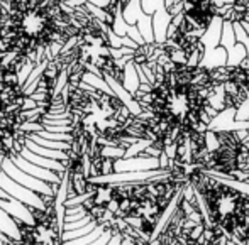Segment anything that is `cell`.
Returning <instances> with one entry per match:
<instances>
[{
	"mask_svg": "<svg viewBox=\"0 0 249 245\" xmlns=\"http://www.w3.org/2000/svg\"><path fill=\"white\" fill-rule=\"evenodd\" d=\"M112 237H114V227H107V230H105V232L102 233L99 239L93 240V242L89 244V245H107L108 242H110Z\"/></svg>",
	"mask_w": 249,
	"mask_h": 245,
	"instance_id": "cell-11",
	"label": "cell"
},
{
	"mask_svg": "<svg viewBox=\"0 0 249 245\" xmlns=\"http://www.w3.org/2000/svg\"><path fill=\"white\" fill-rule=\"evenodd\" d=\"M97 225H99V222L97 220H92V222L89 223V225L82 227V229H75V230H70V232H65L61 235V242H66V240H75V239H80V237L87 235V233L93 232V230L97 229Z\"/></svg>",
	"mask_w": 249,
	"mask_h": 245,
	"instance_id": "cell-10",
	"label": "cell"
},
{
	"mask_svg": "<svg viewBox=\"0 0 249 245\" xmlns=\"http://www.w3.org/2000/svg\"><path fill=\"white\" fill-rule=\"evenodd\" d=\"M114 161L115 159H108V157H104V163H102V167H100V174L115 173V169H114Z\"/></svg>",
	"mask_w": 249,
	"mask_h": 245,
	"instance_id": "cell-12",
	"label": "cell"
},
{
	"mask_svg": "<svg viewBox=\"0 0 249 245\" xmlns=\"http://www.w3.org/2000/svg\"><path fill=\"white\" fill-rule=\"evenodd\" d=\"M0 232H3L7 237H10L16 242H24V235L19 222L14 216H10V213H7L2 206H0Z\"/></svg>",
	"mask_w": 249,
	"mask_h": 245,
	"instance_id": "cell-7",
	"label": "cell"
},
{
	"mask_svg": "<svg viewBox=\"0 0 249 245\" xmlns=\"http://www.w3.org/2000/svg\"><path fill=\"white\" fill-rule=\"evenodd\" d=\"M7 156H9L10 159H12L14 163H16L17 166L20 167V169L26 171V173H29L31 176L39 178V180L48 181V183H53V184H59V183H61V176H59L58 173H54V171L46 169V167H41V166H37V164L31 163V161H27L26 157H22L20 154H17L16 150H10Z\"/></svg>",
	"mask_w": 249,
	"mask_h": 245,
	"instance_id": "cell-4",
	"label": "cell"
},
{
	"mask_svg": "<svg viewBox=\"0 0 249 245\" xmlns=\"http://www.w3.org/2000/svg\"><path fill=\"white\" fill-rule=\"evenodd\" d=\"M124 235V239H122L121 245H136V239L132 235H129V233H122Z\"/></svg>",
	"mask_w": 249,
	"mask_h": 245,
	"instance_id": "cell-14",
	"label": "cell"
},
{
	"mask_svg": "<svg viewBox=\"0 0 249 245\" xmlns=\"http://www.w3.org/2000/svg\"><path fill=\"white\" fill-rule=\"evenodd\" d=\"M26 146L29 147L31 150H34V152H36V154H39V156L51 157V159H58V161L68 159V152H66V150L50 149V147L39 146V144H36V142H34V141H31L29 137H26Z\"/></svg>",
	"mask_w": 249,
	"mask_h": 245,
	"instance_id": "cell-8",
	"label": "cell"
},
{
	"mask_svg": "<svg viewBox=\"0 0 249 245\" xmlns=\"http://www.w3.org/2000/svg\"><path fill=\"white\" fill-rule=\"evenodd\" d=\"M0 169H2L3 173L9 174V176L12 178L14 181H17V183L24 184V186H27L29 190L36 191V193L56 196L54 190H53V183H48V181H43V180H39V178L31 176L29 173H26V171L20 169V167L17 166V164L14 163V161L10 159L9 156H3L2 157V163H0Z\"/></svg>",
	"mask_w": 249,
	"mask_h": 245,
	"instance_id": "cell-1",
	"label": "cell"
},
{
	"mask_svg": "<svg viewBox=\"0 0 249 245\" xmlns=\"http://www.w3.org/2000/svg\"><path fill=\"white\" fill-rule=\"evenodd\" d=\"M0 245H12V244H5V242H2V240H0Z\"/></svg>",
	"mask_w": 249,
	"mask_h": 245,
	"instance_id": "cell-15",
	"label": "cell"
},
{
	"mask_svg": "<svg viewBox=\"0 0 249 245\" xmlns=\"http://www.w3.org/2000/svg\"><path fill=\"white\" fill-rule=\"evenodd\" d=\"M119 205H121V201H119V199H115V198H112L110 201H108L107 205H105V208L110 210L112 213H115L119 210Z\"/></svg>",
	"mask_w": 249,
	"mask_h": 245,
	"instance_id": "cell-13",
	"label": "cell"
},
{
	"mask_svg": "<svg viewBox=\"0 0 249 245\" xmlns=\"http://www.w3.org/2000/svg\"><path fill=\"white\" fill-rule=\"evenodd\" d=\"M0 188H3L5 191H9L12 198L26 203V205L31 206V208L46 212L48 206H46V203H44V199H43V195L36 193V191L29 190V188L24 186V184L14 181L12 178H10L7 173H3L2 169H0Z\"/></svg>",
	"mask_w": 249,
	"mask_h": 245,
	"instance_id": "cell-2",
	"label": "cell"
},
{
	"mask_svg": "<svg viewBox=\"0 0 249 245\" xmlns=\"http://www.w3.org/2000/svg\"><path fill=\"white\" fill-rule=\"evenodd\" d=\"M105 230H107V225H105V223H99V225H97V229L93 230V232L87 233V235L80 237V239L66 240V242H61V245H89V244H92L93 240L99 239V237L105 232Z\"/></svg>",
	"mask_w": 249,
	"mask_h": 245,
	"instance_id": "cell-9",
	"label": "cell"
},
{
	"mask_svg": "<svg viewBox=\"0 0 249 245\" xmlns=\"http://www.w3.org/2000/svg\"><path fill=\"white\" fill-rule=\"evenodd\" d=\"M115 173H125V171H149L160 169V157L139 154L134 157H121L114 161Z\"/></svg>",
	"mask_w": 249,
	"mask_h": 245,
	"instance_id": "cell-3",
	"label": "cell"
},
{
	"mask_svg": "<svg viewBox=\"0 0 249 245\" xmlns=\"http://www.w3.org/2000/svg\"><path fill=\"white\" fill-rule=\"evenodd\" d=\"M19 154H20V156H22V157H26L27 161H31V163L37 164V166L46 167V169L54 171V173H58L61 178H63V174H65V171H66V167L61 164V161H58V159H51V157L39 156V154H36V152H34V150H31L27 146H24V147H22V150H20Z\"/></svg>",
	"mask_w": 249,
	"mask_h": 245,
	"instance_id": "cell-6",
	"label": "cell"
},
{
	"mask_svg": "<svg viewBox=\"0 0 249 245\" xmlns=\"http://www.w3.org/2000/svg\"><path fill=\"white\" fill-rule=\"evenodd\" d=\"M0 206L7 213H10V216H14L19 223H24V225H29V227H37V220L34 216V210L36 208H31L26 203L19 201L16 198H10V199L0 198Z\"/></svg>",
	"mask_w": 249,
	"mask_h": 245,
	"instance_id": "cell-5",
	"label": "cell"
}]
</instances>
